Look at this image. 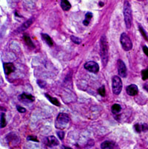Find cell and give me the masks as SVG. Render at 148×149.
<instances>
[{
    "label": "cell",
    "mask_w": 148,
    "mask_h": 149,
    "mask_svg": "<svg viewBox=\"0 0 148 149\" xmlns=\"http://www.w3.org/2000/svg\"><path fill=\"white\" fill-rule=\"evenodd\" d=\"M108 44L105 35H102L100 39V54L102 64L105 66L108 61Z\"/></svg>",
    "instance_id": "obj_1"
},
{
    "label": "cell",
    "mask_w": 148,
    "mask_h": 149,
    "mask_svg": "<svg viewBox=\"0 0 148 149\" xmlns=\"http://www.w3.org/2000/svg\"><path fill=\"white\" fill-rule=\"evenodd\" d=\"M124 22L127 29H130L132 26L133 22V14H132V9L130 4L128 1H124Z\"/></svg>",
    "instance_id": "obj_2"
},
{
    "label": "cell",
    "mask_w": 148,
    "mask_h": 149,
    "mask_svg": "<svg viewBox=\"0 0 148 149\" xmlns=\"http://www.w3.org/2000/svg\"><path fill=\"white\" fill-rule=\"evenodd\" d=\"M70 117L65 113H59L56 120V128L64 129L70 122Z\"/></svg>",
    "instance_id": "obj_3"
},
{
    "label": "cell",
    "mask_w": 148,
    "mask_h": 149,
    "mask_svg": "<svg viewBox=\"0 0 148 149\" xmlns=\"http://www.w3.org/2000/svg\"><path fill=\"white\" fill-rule=\"evenodd\" d=\"M120 42L122 48L125 51H130L133 48V43L130 37L125 33H121L120 36Z\"/></svg>",
    "instance_id": "obj_4"
},
{
    "label": "cell",
    "mask_w": 148,
    "mask_h": 149,
    "mask_svg": "<svg viewBox=\"0 0 148 149\" xmlns=\"http://www.w3.org/2000/svg\"><path fill=\"white\" fill-rule=\"evenodd\" d=\"M122 89V82L119 76H113L112 78V90L113 94L118 95Z\"/></svg>",
    "instance_id": "obj_5"
},
{
    "label": "cell",
    "mask_w": 148,
    "mask_h": 149,
    "mask_svg": "<svg viewBox=\"0 0 148 149\" xmlns=\"http://www.w3.org/2000/svg\"><path fill=\"white\" fill-rule=\"evenodd\" d=\"M84 69L87 71L93 73H97L99 71V64L95 61H87L84 64Z\"/></svg>",
    "instance_id": "obj_6"
},
{
    "label": "cell",
    "mask_w": 148,
    "mask_h": 149,
    "mask_svg": "<svg viewBox=\"0 0 148 149\" xmlns=\"http://www.w3.org/2000/svg\"><path fill=\"white\" fill-rule=\"evenodd\" d=\"M117 68H118V72H119V76L121 77V78H126L127 77V67H126V65H125L124 62L122 60H121V59L118 60V61H117Z\"/></svg>",
    "instance_id": "obj_7"
},
{
    "label": "cell",
    "mask_w": 148,
    "mask_h": 149,
    "mask_svg": "<svg viewBox=\"0 0 148 149\" xmlns=\"http://www.w3.org/2000/svg\"><path fill=\"white\" fill-rule=\"evenodd\" d=\"M126 91L127 95L130 96H135L138 94L139 89L138 86L135 84H130L126 87Z\"/></svg>",
    "instance_id": "obj_8"
},
{
    "label": "cell",
    "mask_w": 148,
    "mask_h": 149,
    "mask_svg": "<svg viewBox=\"0 0 148 149\" xmlns=\"http://www.w3.org/2000/svg\"><path fill=\"white\" fill-rule=\"evenodd\" d=\"M3 68L5 74H9L13 72L16 69L15 66L13 63H3Z\"/></svg>",
    "instance_id": "obj_9"
},
{
    "label": "cell",
    "mask_w": 148,
    "mask_h": 149,
    "mask_svg": "<svg viewBox=\"0 0 148 149\" xmlns=\"http://www.w3.org/2000/svg\"><path fill=\"white\" fill-rule=\"evenodd\" d=\"M59 144V140L55 137L54 136H50L47 137L46 139V145L49 147H53L56 145H58Z\"/></svg>",
    "instance_id": "obj_10"
},
{
    "label": "cell",
    "mask_w": 148,
    "mask_h": 149,
    "mask_svg": "<svg viewBox=\"0 0 148 149\" xmlns=\"http://www.w3.org/2000/svg\"><path fill=\"white\" fill-rule=\"evenodd\" d=\"M18 100L24 101V102H33L35 100V98L30 94H26V93H22V95L18 96Z\"/></svg>",
    "instance_id": "obj_11"
},
{
    "label": "cell",
    "mask_w": 148,
    "mask_h": 149,
    "mask_svg": "<svg viewBox=\"0 0 148 149\" xmlns=\"http://www.w3.org/2000/svg\"><path fill=\"white\" fill-rule=\"evenodd\" d=\"M115 142L113 141L107 140L103 142L101 144V148L102 149H113L115 147Z\"/></svg>",
    "instance_id": "obj_12"
},
{
    "label": "cell",
    "mask_w": 148,
    "mask_h": 149,
    "mask_svg": "<svg viewBox=\"0 0 148 149\" xmlns=\"http://www.w3.org/2000/svg\"><path fill=\"white\" fill-rule=\"evenodd\" d=\"M33 22V18H30V19H28L27 22H25V23H23L22 25H21V27L17 30V31H18V32L25 31V30H27V29L32 25Z\"/></svg>",
    "instance_id": "obj_13"
},
{
    "label": "cell",
    "mask_w": 148,
    "mask_h": 149,
    "mask_svg": "<svg viewBox=\"0 0 148 149\" xmlns=\"http://www.w3.org/2000/svg\"><path fill=\"white\" fill-rule=\"evenodd\" d=\"M41 36H42V40H43L48 46L52 47V46L53 45V39L50 38V37L47 34H46V33H42V34H41Z\"/></svg>",
    "instance_id": "obj_14"
},
{
    "label": "cell",
    "mask_w": 148,
    "mask_h": 149,
    "mask_svg": "<svg viewBox=\"0 0 148 149\" xmlns=\"http://www.w3.org/2000/svg\"><path fill=\"white\" fill-rule=\"evenodd\" d=\"M23 39H24V41H25V42L26 43V44L29 47H30V48H35V45H34V44H33V42L32 41V40H31V39H30V37L28 35H27V34H25L24 35H23Z\"/></svg>",
    "instance_id": "obj_15"
},
{
    "label": "cell",
    "mask_w": 148,
    "mask_h": 149,
    "mask_svg": "<svg viewBox=\"0 0 148 149\" xmlns=\"http://www.w3.org/2000/svg\"><path fill=\"white\" fill-rule=\"evenodd\" d=\"M60 5H61V8L65 11H68L71 8L70 3L68 1H67V0H62V1H61Z\"/></svg>",
    "instance_id": "obj_16"
},
{
    "label": "cell",
    "mask_w": 148,
    "mask_h": 149,
    "mask_svg": "<svg viewBox=\"0 0 148 149\" xmlns=\"http://www.w3.org/2000/svg\"><path fill=\"white\" fill-rule=\"evenodd\" d=\"M45 96L47 98V99L51 103H53V105H55V106H60V102L59 101V100L58 99H56V98H53V97H51V96H50L48 94H45Z\"/></svg>",
    "instance_id": "obj_17"
},
{
    "label": "cell",
    "mask_w": 148,
    "mask_h": 149,
    "mask_svg": "<svg viewBox=\"0 0 148 149\" xmlns=\"http://www.w3.org/2000/svg\"><path fill=\"white\" fill-rule=\"evenodd\" d=\"M92 18V13H90V12H87L86 14H85V19L83 21V24L85 26H87L90 22V20H91V18Z\"/></svg>",
    "instance_id": "obj_18"
},
{
    "label": "cell",
    "mask_w": 148,
    "mask_h": 149,
    "mask_svg": "<svg viewBox=\"0 0 148 149\" xmlns=\"http://www.w3.org/2000/svg\"><path fill=\"white\" fill-rule=\"evenodd\" d=\"M121 106H120L119 104H117V103L113 104V106H112V108H111V111H112V112H113V114H115V115L119 113L120 111H121Z\"/></svg>",
    "instance_id": "obj_19"
},
{
    "label": "cell",
    "mask_w": 148,
    "mask_h": 149,
    "mask_svg": "<svg viewBox=\"0 0 148 149\" xmlns=\"http://www.w3.org/2000/svg\"><path fill=\"white\" fill-rule=\"evenodd\" d=\"M70 39L73 43H75L76 44H80L82 43V39L78 38V37H76V36H75V35H71Z\"/></svg>",
    "instance_id": "obj_20"
},
{
    "label": "cell",
    "mask_w": 148,
    "mask_h": 149,
    "mask_svg": "<svg viewBox=\"0 0 148 149\" xmlns=\"http://www.w3.org/2000/svg\"><path fill=\"white\" fill-rule=\"evenodd\" d=\"M5 113H1V120H0V124H1V128H4L6 125V120H5Z\"/></svg>",
    "instance_id": "obj_21"
},
{
    "label": "cell",
    "mask_w": 148,
    "mask_h": 149,
    "mask_svg": "<svg viewBox=\"0 0 148 149\" xmlns=\"http://www.w3.org/2000/svg\"><path fill=\"white\" fill-rule=\"evenodd\" d=\"M134 129L135 131L137 132V133H141V132H143V126H142V124H136L134 125Z\"/></svg>",
    "instance_id": "obj_22"
},
{
    "label": "cell",
    "mask_w": 148,
    "mask_h": 149,
    "mask_svg": "<svg viewBox=\"0 0 148 149\" xmlns=\"http://www.w3.org/2000/svg\"><path fill=\"white\" fill-rule=\"evenodd\" d=\"M141 77H142V79L144 81L148 79V69L142 70V72H141Z\"/></svg>",
    "instance_id": "obj_23"
},
{
    "label": "cell",
    "mask_w": 148,
    "mask_h": 149,
    "mask_svg": "<svg viewBox=\"0 0 148 149\" xmlns=\"http://www.w3.org/2000/svg\"><path fill=\"white\" fill-rule=\"evenodd\" d=\"M139 30L140 33H141V35H143L144 38L146 40H147V33H146V32L144 31V28L141 27V25H139Z\"/></svg>",
    "instance_id": "obj_24"
},
{
    "label": "cell",
    "mask_w": 148,
    "mask_h": 149,
    "mask_svg": "<svg viewBox=\"0 0 148 149\" xmlns=\"http://www.w3.org/2000/svg\"><path fill=\"white\" fill-rule=\"evenodd\" d=\"M98 92H99V94L102 97H104V96H105V94H106L104 86H101V87L98 89Z\"/></svg>",
    "instance_id": "obj_25"
},
{
    "label": "cell",
    "mask_w": 148,
    "mask_h": 149,
    "mask_svg": "<svg viewBox=\"0 0 148 149\" xmlns=\"http://www.w3.org/2000/svg\"><path fill=\"white\" fill-rule=\"evenodd\" d=\"M16 108L18 110V112H20V113H25L26 112V109L23 107H22L21 106H16Z\"/></svg>",
    "instance_id": "obj_26"
},
{
    "label": "cell",
    "mask_w": 148,
    "mask_h": 149,
    "mask_svg": "<svg viewBox=\"0 0 148 149\" xmlns=\"http://www.w3.org/2000/svg\"><path fill=\"white\" fill-rule=\"evenodd\" d=\"M37 83L38 85L41 87V88H44L45 86H46V83L43 81H41V80H38L37 81Z\"/></svg>",
    "instance_id": "obj_27"
},
{
    "label": "cell",
    "mask_w": 148,
    "mask_h": 149,
    "mask_svg": "<svg viewBox=\"0 0 148 149\" xmlns=\"http://www.w3.org/2000/svg\"><path fill=\"white\" fill-rule=\"evenodd\" d=\"M57 135H58V137H59V139L62 140L65 137V133L62 131H59V132H57Z\"/></svg>",
    "instance_id": "obj_28"
},
{
    "label": "cell",
    "mask_w": 148,
    "mask_h": 149,
    "mask_svg": "<svg viewBox=\"0 0 148 149\" xmlns=\"http://www.w3.org/2000/svg\"><path fill=\"white\" fill-rule=\"evenodd\" d=\"M27 140H28L35 141V142H39V140H37L36 137H35V136H28V137H27Z\"/></svg>",
    "instance_id": "obj_29"
},
{
    "label": "cell",
    "mask_w": 148,
    "mask_h": 149,
    "mask_svg": "<svg viewBox=\"0 0 148 149\" xmlns=\"http://www.w3.org/2000/svg\"><path fill=\"white\" fill-rule=\"evenodd\" d=\"M143 51H144V52L145 53V55H147V56H148V47L147 46L143 47Z\"/></svg>",
    "instance_id": "obj_30"
},
{
    "label": "cell",
    "mask_w": 148,
    "mask_h": 149,
    "mask_svg": "<svg viewBox=\"0 0 148 149\" xmlns=\"http://www.w3.org/2000/svg\"><path fill=\"white\" fill-rule=\"evenodd\" d=\"M62 149H73L72 148L70 147H68V146H65V145H62Z\"/></svg>",
    "instance_id": "obj_31"
},
{
    "label": "cell",
    "mask_w": 148,
    "mask_h": 149,
    "mask_svg": "<svg viewBox=\"0 0 148 149\" xmlns=\"http://www.w3.org/2000/svg\"><path fill=\"white\" fill-rule=\"evenodd\" d=\"M99 5H100L101 6H103V5H104V3H102V2H99Z\"/></svg>",
    "instance_id": "obj_32"
},
{
    "label": "cell",
    "mask_w": 148,
    "mask_h": 149,
    "mask_svg": "<svg viewBox=\"0 0 148 149\" xmlns=\"http://www.w3.org/2000/svg\"><path fill=\"white\" fill-rule=\"evenodd\" d=\"M147 90H148V86H147Z\"/></svg>",
    "instance_id": "obj_33"
}]
</instances>
